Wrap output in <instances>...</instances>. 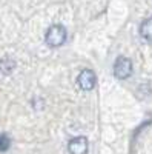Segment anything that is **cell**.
I'll use <instances>...</instances> for the list:
<instances>
[{
	"label": "cell",
	"instance_id": "5",
	"mask_svg": "<svg viewBox=\"0 0 152 154\" xmlns=\"http://www.w3.org/2000/svg\"><path fill=\"white\" fill-rule=\"evenodd\" d=\"M140 34L145 40L152 42V16L148 17L142 25H140Z\"/></svg>",
	"mask_w": 152,
	"mask_h": 154
},
{
	"label": "cell",
	"instance_id": "7",
	"mask_svg": "<svg viewBox=\"0 0 152 154\" xmlns=\"http://www.w3.org/2000/svg\"><path fill=\"white\" fill-rule=\"evenodd\" d=\"M11 146V139L6 134H0V152L8 151Z\"/></svg>",
	"mask_w": 152,
	"mask_h": 154
},
{
	"label": "cell",
	"instance_id": "6",
	"mask_svg": "<svg viewBox=\"0 0 152 154\" xmlns=\"http://www.w3.org/2000/svg\"><path fill=\"white\" fill-rule=\"evenodd\" d=\"M14 68H16V60L12 59V57H3L2 60H0V72L2 74H5V75H8V74H11L12 71H14Z\"/></svg>",
	"mask_w": 152,
	"mask_h": 154
},
{
	"label": "cell",
	"instance_id": "4",
	"mask_svg": "<svg viewBox=\"0 0 152 154\" xmlns=\"http://www.w3.org/2000/svg\"><path fill=\"white\" fill-rule=\"evenodd\" d=\"M79 86L82 89H85V91H91V89L95 86V74L94 71L91 69H83L80 74H79Z\"/></svg>",
	"mask_w": 152,
	"mask_h": 154
},
{
	"label": "cell",
	"instance_id": "3",
	"mask_svg": "<svg viewBox=\"0 0 152 154\" xmlns=\"http://www.w3.org/2000/svg\"><path fill=\"white\" fill-rule=\"evenodd\" d=\"M88 148H89V143H88V139L83 136L74 137L72 140H69L68 145L71 154H88Z\"/></svg>",
	"mask_w": 152,
	"mask_h": 154
},
{
	"label": "cell",
	"instance_id": "2",
	"mask_svg": "<svg viewBox=\"0 0 152 154\" xmlns=\"http://www.w3.org/2000/svg\"><path fill=\"white\" fill-rule=\"evenodd\" d=\"M132 74V62L128 57H118L115 60V65H114V75L117 79H128Z\"/></svg>",
	"mask_w": 152,
	"mask_h": 154
},
{
	"label": "cell",
	"instance_id": "1",
	"mask_svg": "<svg viewBox=\"0 0 152 154\" xmlns=\"http://www.w3.org/2000/svg\"><path fill=\"white\" fill-rule=\"evenodd\" d=\"M45 40L49 46H60L66 40V29L61 25H52V26L48 28Z\"/></svg>",
	"mask_w": 152,
	"mask_h": 154
}]
</instances>
